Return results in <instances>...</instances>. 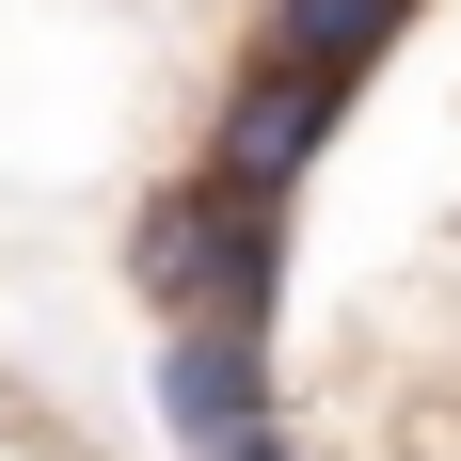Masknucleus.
Here are the masks:
<instances>
[{
    "label": "nucleus",
    "mask_w": 461,
    "mask_h": 461,
    "mask_svg": "<svg viewBox=\"0 0 461 461\" xmlns=\"http://www.w3.org/2000/svg\"><path fill=\"white\" fill-rule=\"evenodd\" d=\"M271 223L286 207H239V191H159L128 223V271H143V303L159 319H191V334H255L271 319Z\"/></svg>",
    "instance_id": "nucleus-1"
},
{
    "label": "nucleus",
    "mask_w": 461,
    "mask_h": 461,
    "mask_svg": "<svg viewBox=\"0 0 461 461\" xmlns=\"http://www.w3.org/2000/svg\"><path fill=\"white\" fill-rule=\"evenodd\" d=\"M334 112H350L334 80H303V64H271V48H255V64H239V95H223V143H207V191L286 207V191H303V159L334 143Z\"/></svg>",
    "instance_id": "nucleus-2"
},
{
    "label": "nucleus",
    "mask_w": 461,
    "mask_h": 461,
    "mask_svg": "<svg viewBox=\"0 0 461 461\" xmlns=\"http://www.w3.org/2000/svg\"><path fill=\"white\" fill-rule=\"evenodd\" d=\"M159 414H176L191 446L271 429V366H255V334H176V350H159Z\"/></svg>",
    "instance_id": "nucleus-3"
},
{
    "label": "nucleus",
    "mask_w": 461,
    "mask_h": 461,
    "mask_svg": "<svg viewBox=\"0 0 461 461\" xmlns=\"http://www.w3.org/2000/svg\"><path fill=\"white\" fill-rule=\"evenodd\" d=\"M398 32H414V0H271V32H255V48L350 95V80H366V64H382Z\"/></svg>",
    "instance_id": "nucleus-4"
},
{
    "label": "nucleus",
    "mask_w": 461,
    "mask_h": 461,
    "mask_svg": "<svg viewBox=\"0 0 461 461\" xmlns=\"http://www.w3.org/2000/svg\"><path fill=\"white\" fill-rule=\"evenodd\" d=\"M207 461H303V446H286V429H239V446H207Z\"/></svg>",
    "instance_id": "nucleus-5"
}]
</instances>
